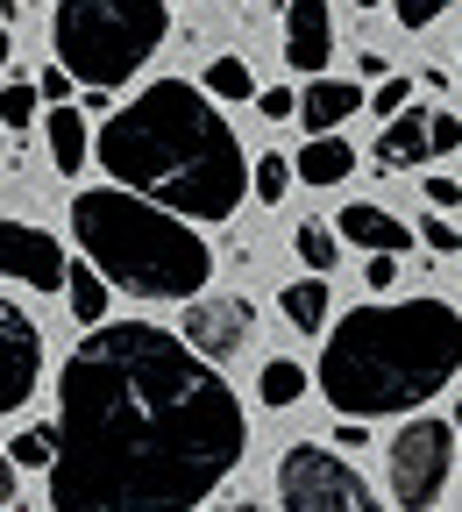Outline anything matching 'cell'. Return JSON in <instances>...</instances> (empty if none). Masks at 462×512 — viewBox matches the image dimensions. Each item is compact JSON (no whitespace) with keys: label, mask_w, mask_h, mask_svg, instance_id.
Segmentation results:
<instances>
[{"label":"cell","mask_w":462,"mask_h":512,"mask_svg":"<svg viewBox=\"0 0 462 512\" xmlns=\"http://www.w3.org/2000/svg\"><path fill=\"white\" fill-rule=\"evenodd\" d=\"M249 448L221 370L171 328L100 320L57 370L50 512H192Z\"/></svg>","instance_id":"cell-1"},{"label":"cell","mask_w":462,"mask_h":512,"mask_svg":"<svg viewBox=\"0 0 462 512\" xmlns=\"http://www.w3.org/2000/svg\"><path fill=\"white\" fill-rule=\"evenodd\" d=\"M93 157L114 185L150 192L185 221H228L249 192V157L235 128L192 79H157L128 107H114L93 136Z\"/></svg>","instance_id":"cell-2"},{"label":"cell","mask_w":462,"mask_h":512,"mask_svg":"<svg viewBox=\"0 0 462 512\" xmlns=\"http://www.w3.org/2000/svg\"><path fill=\"white\" fill-rule=\"evenodd\" d=\"M462 370V313L448 299H384L342 313L320 349V392L349 420L420 413Z\"/></svg>","instance_id":"cell-3"},{"label":"cell","mask_w":462,"mask_h":512,"mask_svg":"<svg viewBox=\"0 0 462 512\" xmlns=\"http://www.w3.org/2000/svg\"><path fill=\"white\" fill-rule=\"evenodd\" d=\"M72 235L107 285L136 292V299H200L214 278V249L200 242L185 214H171L150 192L128 185H93L72 200Z\"/></svg>","instance_id":"cell-4"},{"label":"cell","mask_w":462,"mask_h":512,"mask_svg":"<svg viewBox=\"0 0 462 512\" xmlns=\"http://www.w3.org/2000/svg\"><path fill=\"white\" fill-rule=\"evenodd\" d=\"M164 36H171L164 0H57V15H50L57 64H72V79H86L100 93L136 79L164 50Z\"/></svg>","instance_id":"cell-5"},{"label":"cell","mask_w":462,"mask_h":512,"mask_svg":"<svg viewBox=\"0 0 462 512\" xmlns=\"http://www.w3.org/2000/svg\"><path fill=\"white\" fill-rule=\"evenodd\" d=\"M278 498H285V512H384L370 498L363 470H349L320 441H292L278 456Z\"/></svg>","instance_id":"cell-6"},{"label":"cell","mask_w":462,"mask_h":512,"mask_svg":"<svg viewBox=\"0 0 462 512\" xmlns=\"http://www.w3.org/2000/svg\"><path fill=\"white\" fill-rule=\"evenodd\" d=\"M391 498L406 512H434L441 491H448V470H455V420H427L413 413L399 434H391Z\"/></svg>","instance_id":"cell-7"},{"label":"cell","mask_w":462,"mask_h":512,"mask_svg":"<svg viewBox=\"0 0 462 512\" xmlns=\"http://www.w3.org/2000/svg\"><path fill=\"white\" fill-rule=\"evenodd\" d=\"M36 384H43V328L0 299V420L22 413Z\"/></svg>","instance_id":"cell-8"},{"label":"cell","mask_w":462,"mask_h":512,"mask_svg":"<svg viewBox=\"0 0 462 512\" xmlns=\"http://www.w3.org/2000/svg\"><path fill=\"white\" fill-rule=\"evenodd\" d=\"M0 278H22L29 292H64V278H72L64 242L29 221H0Z\"/></svg>","instance_id":"cell-9"},{"label":"cell","mask_w":462,"mask_h":512,"mask_svg":"<svg viewBox=\"0 0 462 512\" xmlns=\"http://www.w3.org/2000/svg\"><path fill=\"white\" fill-rule=\"evenodd\" d=\"M185 342L200 349L207 363H228V356H242L249 349V328H256V313H249V299H185Z\"/></svg>","instance_id":"cell-10"},{"label":"cell","mask_w":462,"mask_h":512,"mask_svg":"<svg viewBox=\"0 0 462 512\" xmlns=\"http://www.w3.org/2000/svg\"><path fill=\"white\" fill-rule=\"evenodd\" d=\"M327 57H335V15H327V0H292L285 8V64L320 79Z\"/></svg>","instance_id":"cell-11"},{"label":"cell","mask_w":462,"mask_h":512,"mask_svg":"<svg viewBox=\"0 0 462 512\" xmlns=\"http://www.w3.org/2000/svg\"><path fill=\"white\" fill-rule=\"evenodd\" d=\"M335 228H342V242H349V249H363V256H377V249L406 256V249H413V228H406L399 214H384L377 200H349V207L335 214Z\"/></svg>","instance_id":"cell-12"},{"label":"cell","mask_w":462,"mask_h":512,"mask_svg":"<svg viewBox=\"0 0 462 512\" xmlns=\"http://www.w3.org/2000/svg\"><path fill=\"white\" fill-rule=\"evenodd\" d=\"M420 157H434V114L406 107V114H391V121H384L377 164H384V171H406V164H420Z\"/></svg>","instance_id":"cell-13"},{"label":"cell","mask_w":462,"mask_h":512,"mask_svg":"<svg viewBox=\"0 0 462 512\" xmlns=\"http://www.w3.org/2000/svg\"><path fill=\"white\" fill-rule=\"evenodd\" d=\"M43 136H50V164H57L64 178H79V171L93 164V128H86V114H79L72 100H57V107H50Z\"/></svg>","instance_id":"cell-14"},{"label":"cell","mask_w":462,"mask_h":512,"mask_svg":"<svg viewBox=\"0 0 462 512\" xmlns=\"http://www.w3.org/2000/svg\"><path fill=\"white\" fill-rule=\"evenodd\" d=\"M356 107H363V86L356 79H306L299 121H306V136H327V128H342Z\"/></svg>","instance_id":"cell-15"},{"label":"cell","mask_w":462,"mask_h":512,"mask_svg":"<svg viewBox=\"0 0 462 512\" xmlns=\"http://www.w3.org/2000/svg\"><path fill=\"white\" fill-rule=\"evenodd\" d=\"M292 171H299L306 185H342V178L356 171V150L335 136V128H327V136H306V150L292 157Z\"/></svg>","instance_id":"cell-16"},{"label":"cell","mask_w":462,"mask_h":512,"mask_svg":"<svg viewBox=\"0 0 462 512\" xmlns=\"http://www.w3.org/2000/svg\"><path fill=\"white\" fill-rule=\"evenodd\" d=\"M64 306H72L79 328H100V320H107V271L93 264V256H86L72 278H64Z\"/></svg>","instance_id":"cell-17"},{"label":"cell","mask_w":462,"mask_h":512,"mask_svg":"<svg viewBox=\"0 0 462 512\" xmlns=\"http://www.w3.org/2000/svg\"><path fill=\"white\" fill-rule=\"evenodd\" d=\"M278 306H285V320H292V328H320V320H327V278L313 271V278L285 285V292H278Z\"/></svg>","instance_id":"cell-18"},{"label":"cell","mask_w":462,"mask_h":512,"mask_svg":"<svg viewBox=\"0 0 462 512\" xmlns=\"http://www.w3.org/2000/svg\"><path fill=\"white\" fill-rule=\"evenodd\" d=\"M256 399H263V406H299V399H306V370H299V363H285V356H278V363H263Z\"/></svg>","instance_id":"cell-19"},{"label":"cell","mask_w":462,"mask_h":512,"mask_svg":"<svg viewBox=\"0 0 462 512\" xmlns=\"http://www.w3.org/2000/svg\"><path fill=\"white\" fill-rule=\"evenodd\" d=\"M292 249H299V264H306V271H335V256H342V228H320V221H299Z\"/></svg>","instance_id":"cell-20"},{"label":"cell","mask_w":462,"mask_h":512,"mask_svg":"<svg viewBox=\"0 0 462 512\" xmlns=\"http://www.w3.org/2000/svg\"><path fill=\"white\" fill-rule=\"evenodd\" d=\"M207 93L214 100H256V72H249L242 57H214L207 64Z\"/></svg>","instance_id":"cell-21"},{"label":"cell","mask_w":462,"mask_h":512,"mask_svg":"<svg viewBox=\"0 0 462 512\" xmlns=\"http://www.w3.org/2000/svg\"><path fill=\"white\" fill-rule=\"evenodd\" d=\"M292 178H299L292 157H256V164H249V185H256V200H263V207H278L285 192H292Z\"/></svg>","instance_id":"cell-22"},{"label":"cell","mask_w":462,"mask_h":512,"mask_svg":"<svg viewBox=\"0 0 462 512\" xmlns=\"http://www.w3.org/2000/svg\"><path fill=\"white\" fill-rule=\"evenodd\" d=\"M8 456H15L22 470H50V456H57V427H29L22 441H8Z\"/></svg>","instance_id":"cell-23"},{"label":"cell","mask_w":462,"mask_h":512,"mask_svg":"<svg viewBox=\"0 0 462 512\" xmlns=\"http://www.w3.org/2000/svg\"><path fill=\"white\" fill-rule=\"evenodd\" d=\"M36 100H43V86H29V79L0 86V121H8V128H29V121H36Z\"/></svg>","instance_id":"cell-24"},{"label":"cell","mask_w":462,"mask_h":512,"mask_svg":"<svg viewBox=\"0 0 462 512\" xmlns=\"http://www.w3.org/2000/svg\"><path fill=\"white\" fill-rule=\"evenodd\" d=\"M391 15H399V29H434L448 15V0H391Z\"/></svg>","instance_id":"cell-25"},{"label":"cell","mask_w":462,"mask_h":512,"mask_svg":"<svg viewBox=\"0 0 462 512\" xmlns=\"http://www.w3.org/2000/svg\"><path fill=\"white\" fill-rule=\"evenodd\" d=\"M370 107H377L384 121L406 114V107H413V79H377V100H370Z\"/></svg>","instance_id":"cell-26"},{"label":"cell","mask_w":462,"mask_h":512,"mask_svg":"<svg viewBox=\"0 0 462 512\" xmlns=\"http://www.w3.org/2000/svg\"><path fill=\"white\" fill-rule=\"evenodd\" d=\"M363 278H370V292H391V285H399V256H391V249H377L370 264H363Z\"/></svg>","instance_id":"cell-27"},{"label":"cell","mask_w":462,"mask_h":512,"mask_svg":"<svg viewBox=\"0 0 462 512\" xmlns=\"http://www.w3.org/2000/svg\"><path fill=\"white\" fill-rule=\"evenodd\" d=\"M256 107L271 114V121H292V114H299V93H285V86H263V93H256Z\"/></svg>","instance_id":"cell-28"},{"label":"cell","mask_w":462,"mask_h":512,"mask_svg":"<svg viewBox=\"0 0 462 512\" xmlns=\"http://www.w3.org/2000/svg\"><path fill=\"white\" fill-rule=\"evenodd\" d=\"M420 235H427V249H441V256H455V249H462V235H455L441 214H427V221H420Z\"/></svg>","instance_id":"cell-29"},{"label":"cell","mask_w":462,"mask_h":512,"mask_svg":"<svg viewBox=\"0 0 462 512\" xmlns=\"http://www.w3.org/2000/svg\"><path fill=\"white\" fill-rule=\"evenodd\" d=\"M36 86H43V100H72V86H79V79H72V64H50Z\"/></svg>","instance_id":"cell-30"},{"label":"cell","mask_w":462,"mask_h":512,"mask_svg":"<svg viewBox=\"0 0 462 512\" xmlns=\"http://www.w3.org/2000/svg\"><path fill=\"white\" fill-rule=\"evenodd\" d=\"M448 150H462V121L455 114H434V157H448Z\"/></svg>","instance_id":"cell-31"},{"label":"cell","mask_w":462,"mask_h":512,"mask_svg":"<svg viewBox=\"0 0 462 512\" xmlns=\"http://www.w3.org/2000/svg\"><path fill=\"white\" fill-rule=\"evenodd\" d=\"M427 200H434V207H462V185H455V178H427Z\"/></svg>","instance_id":"cell-32"},{"label":"cell","mask_w":462,"mask_h":512,"mask_svg":"<svg viewBox=\"0 0 462 512\" xmlns=\"http://www.w3.org/2000/svg\"><path fill=\"white\" fill-rule=\"evenodd\" d=\"M15 470H22L15 456H0V505H15Z\"/></svg>","instance_id":"cell-33"},{"label":"cell","mask_w":462,"mask_h":512,"mask_svg":"<svg viewBox=\"0 0 462 512\" xmlns=\"http://www.w3.org/2000/svg\"><path fill=\"white\" fill-rule=\"evenodd\" d=\"M200 512H263V505H249V498H242V505H200Z\"/></svg>","instance_id":"cell-34"},{"label":"cell","mask_w":462,"mask_h":512,"mask_svg":"<svg viewBox=\"0 0 462 512\" xmlns=\"http://www.w3.org/2000/svg\"><path fill=\"white\" fill-rule=\"evenodd\" d=\"M8 50H15V43H8V29H0V72H8Z\"/></svg>","instance_id":"cell-35"},{"label":"cell","mask_w":462,"mask_h":512,"mask_svg":"<svg viewBox=\"0 0 462 512\" xmlns=\"http://www.w3.org/2000/svg\"><path fill=\"white\" fill-rule=\"evenodd\" d=\"M455 427H462V399H455Z\"/></svg>","instance_id":"cell-36"},{"label":"cell","mask_w":462,"mask_h":512,"mask_svg":"<svg viewBox=\"0 0 462 512\" xmlns=\"http://www.w3.org/2000/svg\"><path fill=\"white\" fill-rule=\"evenodd\" d=\"M356 8H377V0H356Z\"/></svg>","instance_id":"cell-37"}]
</instances>
